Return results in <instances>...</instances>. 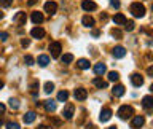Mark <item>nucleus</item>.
<instances>
[{
    "label": "nucleus",
    "mask_w": 153,
    "mask_h": 129,
    "mask_svg": "<svg viewBox=\"0 0 153 129\" xmlns=\"http://www.w3.org/2000/svg\"><path fill=\"white\" fill-rule=\"evenodd\" d=\"M129 11H131V15L136 16V18H144L145 16V6L142 5L140 2H134L131 6H129Z\"/></svg>",
    "instance_id": "obj_1"
},
{
    "label": "nucleus",
    "mask_w": 153,
    "mask_h": 129,
    "mask_svg": "<svg viewBox=\"0 0 153 129\" xmlns=\"http://www.w3.org/2000/svg\"><path fill=\"white\" fill-rule=\"evenodd\" d=\"M132 115H134V108H132L131 105H121V107L118 108V118H120V120H128Z\"/></svg>",
    "instance_id": "obj_2"
},
{
    "label": "nucleus",
    "mask_w": 153,
    "mask_h": 129,
    "mask_svg": "<svg viewBox=\"0 0 153 129\" xmlns=\"http://www.w3.org/2000/svg\"><path fill=\"white\" fill-rule=\"evenodd\" d=\"M61 50H62V46H61L59 42H53L50 43V53H51V57H59L61 56Z\"/></svg>",
    "instance_id": "obj_3"
},
{
    "label": "nucleus",
    "mask_w": 153,
    "mask_h": 129,
    "mask_svg": "<svg viewBox=\"0 0 153 129\" xmlns=\"http://www.w3.org/2000/svg\"><path fill=\"white\" fill-rule=\"evenodd\" d=\"M45 29H42V27H34L32 30H30V35L34 37V38H37V40H42V38H45Z\"/></svg>",
    "instance_id": "obj_4"
},
{
    "label": "nucleus",
    "mask_w": 153,
    "mask_h": 129,
    "mask_svg": "<svg viewBox=\"0 0 153 129\" xmlns=\"http://www.w3.org/2000/svg\"><path fill=\"white\" fill-rule=\"evenodd\" d=\"M73 97H75L77 100H85L88 97V91L85 89V88H77V89L73 91Z\"/></svg>",
    "instance_id": "obj_5"
},
{
    "label": "nucleus",
    "mask_w": 153,
    "mask_h": 129,
    "mask_svg": "<svg viewBox=\"0 0 153 129\" xmlns=\"http://www.w3.org/2000/svg\"><path fill=\"white\" fill-rule=\"evenodd\" d=\"M43 8H45V11L48 13L50 16H53V15H56V11H57V3L56 2H46Z\"/></svg>",
    "instance_id": "obj_6"
},
{
    "label": "nucleus",
    "mask_w": 153,
    "mask_h": 129,
    "mask_svg": "<svg viewBox=\"0 0 153 129\" xmlns=\"http://www.w3.org/2000/svg\"><path fill=\"white\" fill-rule=\"evenodd\" d=\"M26 19H27V16H26L24 11H18L15 16H13V22H16V24H19V26L26 24Z\"/></svg>",
    "instance_id": "obj_7"
},
{
    "label": "nucleus",
    "mask_w": 153,
    "mask_h": 129,
    "mask_svg": "<svg viewBox=\"0 0 153 129\" xmlns=\"http://www.w3.org/2000/svg\"><path fill=\"white\" fill-rule=\"evenodd\" d=\"M73 110H75V107H73L72 104H67L62 110V116L66 118V120H70V118L73 116Z\"/></svg>",
    "instance_id": "obj_8"
},
{
    "label": "nucleus",
    "mask_w": 153,
    "mask_h": 129,
    "mask_svg": "<svg viewBox=\"0 0 153 129\" xmlns=\"http://www.w3.org/2000/svg\"><path fill=\"white\" fill-rule=\"evenodd\" d=\"M81 8H83L85 11H94V10L97 8V5L93 0H83V2H81Z\"/></svg>",
    "instance_id": "obj_9"
},
{
    "label": "nucleus",
    "mask_w": 153,
    "mask_h": 129,
    "mask_svg": "<svg viewBox=\"0 0 153 129\" xmlns=\"http://www.w3.org/2000/svg\"><path fill=\"white\" fill-rule=\"evenodd\" d=\"M131 83L134 84L136 88L142 86V84H144V77H142L140 73H132L131 75Z\"/></svg>",
    "instance_id": "obj_10"
},
{
    "label": "nucleus",
    "mask_w": 153,
    "mask_h": 129,
    "mask_svg": "<svg viewBox=\"0 0 153 129\" xmlns=\"http://www.w3.org/2000/svg\"><path fill=\"white\" fill-rule=\"evenodd\" d=\"M30 19H32L34 24H42L43 19H45V16H43V13H42V11H34V13H32V16H30Z\"/></svg>",
    "instance_id": "obj_11"
},
{
    "label": "nucleus",
    "mask_w": 153,
    "mask_h": 129,
    "mask_svg": "<svg viewBox=\"0 0 153 129\" xmlns=\"http://www.w3.org/2000/svg\"><path fill=\"white\" fill-rule=\"evenodd\" d=\"M105 72H107V66H105L104 62H97L96 66H94V73H96L97 77L104 75Z\"/></svg>",
    "instance_id": "obj_12"
},
{
    "label": "nucleus",
    "mask_w": 153,
    "mask_h": 129,
    "mask_svg": "<svg viewBox=\"0 0 153 129\" xmlns=\"http://www.w3.org/2000/svg\"><path fill=\"white\" fill-rule=\"evenodd\" d=\"M112 54H113V56L117 57V59H121V57L126 56V50H124L123 46H115L113 51H112Z\"/></svg>",
    "instance_id": "obj_13"
},
{
    "label": "nucleus",
    "mask_w": 153,
    "mask_h": 129,
    "mask_svg": "<svg viewBox=\"0 0 153 129\" xmlns=\"http://www.w3.org/2000/svg\"><path fill=\"white\" fill-rule=\"evenodd\" d=\"M112 118V110L110 108H104V110L101 112V115H99V120L102 121V123H105V121H108Z\"/></svg>",
    "instance_id": "obj_14"
},
{
    "label": "nucleus",
    "mask_w": 153,
    "mask_h": 129,
    "mask_svg": "<svg viewBox=\"0 0 153 129\" xmlns=\"http://www.w3.org/2000/svg\"><path fill=\"white\" fill-rule=\"evenodd\" d=\"M113 22L117 26H123L124 22H126V16H124L123 13H117V15L113 16Z\"/></svg>",
    "instance_id": "obj_15"
},
{
    "label": "nucleus",
    "mask_w": 153,
    "mask_h": 129,
    "mask_svg": "<svg viewBox=\"0 0 153 129\" xmlns=\"http://www.w3.org/2000/svg\"><path fill=\"white\" fill-rule=\"evenodd\" d=\"M112 93H113L115 97H121L124 94V86L123 84H115L113 89H112Z\"/></svg>",
    "instance_id": "obj_16"
},
{
    "label": "nucleus",
    "mask_w": 153,
    "mask_h": 129,
    "mask_svg": "<svg viewBox=\"0 0 153 129\" xmlns=\"http://www.w3.org/2000/svg\"><path fill=\"white\" fill-rule=\"evenodd\" d=\"M35 116H37L35 112H27L24 116H22V120H24L26 124H30V123H34V121H35Z\"/></svg>",
    "instance_id": "obj_17"
},
{
    "label": "nucleus",
    "mask_w": 153,
    "mask_h": 129,
    "mask_svg": "<svg viewBox=\"0 0 153 129\" xmlns=\"http://www.w3.org/2000/svg\"><path fill=\"white\" fill-rule=\"evenodd\" d=\"M145 120L144 116H134V120H132V128L134 129H140L142 126H144Z\"/></svg>",
    "instance_id": "obj_18"
},
{
    "label": "nucleus",
    "mask_w": 153,
    "mask_h": 129,
    "mask_svg": "<svg viewBox=\"0 0 153 129\" xmlns=\"http://www.w3.org/2000/svg\"><path fill=\"white\" fill-rule=\"evenodd\" d=\"M81 22H83V26L85 27H94V18L93 16H89V15H86V16H83V19H81Z\"/></svg>",
    "instance_id": "obj_19"
},
{
    "label": "nucleus",
    "mask_w": 153,
    "mask_h": 129,
    "mask_svg": "<svg viewBox=\"0 0 153 129\" xmlns=\"http://www.w3.org/2000/svg\"><path fill=\"white\" fill-rule=\"evenodd\" d=\"M142 107L147 108V110H150L153 107V97L152 96H145L144 99H142Z\"/></svg>",
    "instance_id": "obj_20"
},
{
    "label": "nucleus",
    "mask_w": 153,
    "mask_h": 129,
    "mask_svg": "<svg viewBox=\"0 0 153 129\" xmlns=\"http://www.w3.org/2000/svg\"><path fill=\"white\" fill-rule=\"evenodd\" d=\"M37 62H38V66H40V67H46V66L50 64V57L46 56V54H42V56H38Z\"/></svg>",
    "instance_id": "obj_21"
},
{
    "label": "nucleus",
    "mask_w": 153,
    "mask_h": 129,
    "mask_svg": "<svg viewBox=\"0 0 153 129\" xmlns=\"http://www.w3.org/2000/svg\"><path fill=\"white\" fill-rule=\"evenodd\" d=\"M93 84L94 86H97V88H101V89H104V88H107V81H104L101 77H96L93 80Z\"/></svg>",
    "instance_id": "obj_22"
},
{
    "label": "nucleus",
    "mask_w": 153,
    "mask_h": 129,
    "mask_svg": "<svg viewBox=\"0 0 153 129\" xmlns=\"http://www.w3.org/2000/svg\"><path fill=\"white\" fill-rule=\"evenodd\" d=\"M77 66H78V69L86 70V69H89V61H88V59H78L77 61Z\"/></svg>",
    "instance_id": "obj_23"
},
{
    "label": "nucleus",
    "mask_w": 153,
    "mask_h": 129,
    "mask_svg": "<svg viewBox=\"0 0 153 129\" xmlns=\"http://www.w3.org/2000/svg\"><path fill=\"white\" fill-rule=\"evenodd\" d=\"M45 108H46V112H54V110H56V102L51 100V99L45 100Z\"/></svg>",
    "instance_id": "obj_24"
},
{
    "label": "nucleus",
    "mask_w": 153,
    "mask_h": 129,
    "mask_svg": "<svg viewBox=\"0 0 153 129\" xmlns=\"http://www.w3.org/2000/svg\"><path fill=\"white\" fill-rule=\"evenodd\" d=\"M67 99H69V93H67V91H59V93H57V100L66 102Z\"/></svg>",
    "instance_id": "obj_25"
},
{
    "label": "nucleus",
    "mask_w": 153,
    "mask_h": 129,
    "mask_svg": "<svg viewBox=\"0 0 153 129\" xmlns=\"http://www.w3.org/2000/svg\"><path fill=\"white\" fill-rule=\"evenodd\" d=\"M107 78H108V81H118V78H120V73L115 72V70H112V72H108Z\"/></svg>",
    "instance_id": "obj_26"
},
{
    "label": "nucleus",
    "mask_w": 153,
    "mask_h": 129,
    "mask_svg": "<svg viewBox=\"0 0 153 129\" xmlns=\"http://www.w3.org/2000/svg\"><path fill=\"white\" fill-rule=\"evenodd\" d=\"M61 61H62L64 64H70L73 61V54H70V53H67V54H64L62 57H61Z\"/></svg>",
    "instance_id": "obj_27"
},
{
    "label": "nucleus",
    "mask_w": 153,
    "mask_h": 129,
    "mask_svg": "<svg viewBox=\"0 0 153 129\" xmlns=\"http://www.w3.org/2000/svg\"><path fill=\"white\" fill-rule=\"evenodd\" d=\"M53 89H54V84L51 83V81H48V83H45V89H43V91H45L46 94L53 93Z\"/></svg>",
    "instance_id": "obj_28"
},
{
    "label": "nucleus",
    "mask_w": 153,
    "mask_h": 129,
    "mask_svg": "<svg viewBox=\"0 0 153 129\" xmlns=\"http://www.w3.org/2000/svg\"><path fill=\"white\" fill-rule=\"evenodd\" d=\"M8 104H10V107L15 108V110H16V108H19V100L18 99H10Z\"/></svg>",
    "instance_id": "obj_29"
},
{
    "label": "nucleus",
    "mask_w": 153,
    "mask_h": 129,
    "mask_svg": "<svg viewBox=\"0 0 153 129\" xmlns=\"http://www.w3.org/2000/svg\"><path fill=\"white\" fill-rule=\"evenodd\" d=\"M24 62H26V66H34V64H35V61H34V57L30 56V54H27V56L24 57Z\"/></svg>",
    "instance_id": "obj_30"
},
{
    "label": "nucleus",
    "mask_w": 153,
    "mask_h": 129,
    "mask_svg": "<svg viewBox=\"0 0 153 129\" xmlns=\"http://www.w3.org/2000/svg\"><path fill=\"white\" fill-rule=\"evenodd\" d=\"M124 27H126V30H128V32L134 30V21H128V19H126V22H124Z\"/></svg>",
    "instance_id": "obj_31"
},
{
    "label": "nucleus",
    "mask_w": 153,
    "mask_h": 129,
    "mask_svg": "<svg viewBox=\"0 0 153 129\" xmlns=\"http://www.w3.org/2000/svg\"><path fill=\"white\" fill-rule=\"evenodd\" d=\"M13 0H0V6H3V8H8V6H11Z\"/></svg>",
    "instance_id": "obj_32"
},
{
    "label": "nucleus",
    "mask_w": 153,
    "mask_h": 129,
    "mask_svg": "<svg viewBox=\"0 0 153 129\" xmlns=\"http://www.w3.org/2000/svg\"><path fill=\"white\" fill-rule=\"evenodd\" d=\"M6 129H21V128H19L18 123H13V121H10V123H6Z\"/></svg>",
    "instance_id": "obj_33"
},
{
    "label": "nucleus",
    "mask_w": 153,
    "mask_h": 129,
    "mask_svg": "<svg viewBox=\"0 0 153 129\" xmlns=\"http://www.w3.org/2000/svg\"><path fill=\"white\" fill-rule=\"evenodd\" d=\"M112 35H113L115 38H121V30H118V29H112Z\"/></svg>",
    "instance_id": "obj_34"
},
{
    "label": "nucleus",
    "mask_w": 153,
    "mask_h": 129,
    "mask_svg": "<svg viewBox=\"0 0 153 129\" xmlns=\"http://www.w3.org/2000/svg\"><path fill=\"white\" fill-rule=\"evenodd\" d=\"M21 45L24 46V48H27V46L30 45V40H29V38H22V40H21Z\"/></svg>",
    "instance_id": "obj_35"
},
{
    "label": "nucleus",
    "mask_w": 153,
    "mask_h": 129,
    "mask_svg": "<svg viewBox=\"0 0 153 129\" xmlns=\"http://www.w3.org/2000/svg\"><path fill=\"white\" fill-rule=\"evenodd\" d=\"M0 40H2V42H6V40H8V33L6 32H0Z\"/></svg>",
    "instance_id": "obj_36"
},
{
    "label": "nucleus",
    "mask_w": 153,
    "mask_h": 129,
    "mask_svg": "<svg viewBox=\"0 0 153 129\" xmlns=\"http://www.w3.org/2000/svg\"><path fill=\"white\" fill-rule=\"evenodd\" d=\"M110 5L115 8H120V0H110Z\"/></svg>",
    "instance_id": "obj_37"
},
{
    "label": "nucleus",
    "mask_w": 153,
    "mask_h": 129,
    "mask_svg": "<svg viewBox=\"0 0 153 129\" xmlns=\"http://www.w3.org/2000/svg\"><path fill=\"white\" fill-rule=\"evenodd\" d=\"M3 113H5V105L0 102V115H3Z\"/></svg>",
    "instance_id": "obj_38"
},
{
    "label": "nucleus",
    "mask_w": 153,
    "mask_h": 129,
    "mask_svg": "<svg viewBox=\"0 0 153 129\" xmlns=\"http://www.w3.org/2000/svg\"><path fill=\"white\" fill-rule=\"evenodd\" d=\"M38 129H53V128H51V126H46V124H40Z\"/></svg>",
    "instance_id": "obj_39"
},
{
    "label": "nucleus",
    "mask_w": 153,
    "mask_h": 129,
    "mask_svg": "<svg viewBox=\"0 0 153 129\" xmlns=\"http://www.w3.org/2000/svg\"><path fill=\"white\" fill-rule=\"evenodd\" d=\"M53 123H54V124H56V126H59V124H61V121H59V120H57V118H53Z\"/></svg>",
    "instance_id": "obj_40"
},
{
    "label": "nucleus",
    "mask_w": 153,
    "mask_h": 129,
    "mask_svg": "<svg viewBox=\"0 0 153 129\" xmlns=\"http://www.w3.org/2000/svg\"><path fill=\"white\" fill-rule=\"evenodd\" d=\"M35 2H37V0H29V5H34Z\"/></svg>",
    "instance_id": "obj_41"
},
{
    "label": "nucleus",
    "mask_w": 153,
    "mask_h": 129,
    "mask_svg": "<svg viewBox=\"0 0 153 129\" xmlns=\"http://www.w3.org/2000/svg\"><path fill=\"white\" fill-rule=\"evenodd\" d=\"M2 88H3V81L0 80V89H2Z\"/></svg>",
    "instance_id": "obj_42"
},
{
    "label": "nucleus",
    "mask_w": 153,
    "mask_h": 129,
    "mask_svg": "<svg viewBox=\"0 0 153 129\" xmlns=\"http://www.w3.org/2000/svg\"><path fill=\"white\" fill-rule=\"evenodd\" d=\"M2 18H3V13H2V11H0V19H2Z\"/></svg>",
    "instance_id": "obj_43"
},
{
    "label": "nucleus",
    "mask_w": 153,
    "mask_h": 129,
    "mask_svg": "<svg viewBox=\"0 0 153 129\" xmlns=\"http://www.w3.org/2000/svg\"><path fill=\"white\" fill-rule=\"evenodd\" d=\"M107 129H117V128H115V126H110V128H107Z\"/></svg>",
    "instance_id": "obj_44"
},
{
    "label": "nucleus",
    "mask_w": 153,
    "mask_h": 129,
    "mask_svg": "<svg viewBox=\"0 0 153 129\" xmlns=\"http://www.w3.org/2000/svg\"><path fill=\"white\" fill-rule=\"evenodd\" d=\"M2 124H3V123H2V120H0V126H2Z\"/></svg>",
    "instance_id": "obj_45"
}]
</instances>
